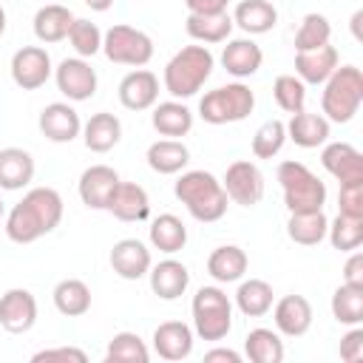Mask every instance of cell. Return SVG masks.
<instances>
[{"label": "cell", "mask_w": 363, "mask_h": 363, "mask_svg": "<svg viewBox=\"0 0 363 363\" xmlns=\"http://www.w3.org/2000/svg\"><path fill=\"white\" fill-rule=\"evenodd\" d=\"M62 221V199L54 187H34L6 216V235L17 244H31Z\"/></svg>", "instance_id": "6da1fadb"}, {"label": "cell", "mask_w": 363, "mask_h": 363, "mask_svg": "<svg viewBox=\"0 0 363 363\" xmlns=\"http://www.w3.org/2000/svg\"><path fill=\"white\" fill-rule=\"evenodd\" d=\"M176 199L187 207L196 221H218L227 213V193L224 184L210 170H187L176 179L173 187Z\"/></svg>", "instance_id": "7a4b0ae2"}, {"label": "cell", "mask_w": 363, "mask_h": 363, "mask_svg": "<svg viewBox=\"0 0 363 363\" xmlns=\"http://www.w3.org/2000/svg\"><path fill=\"white\" fill-rule=\"evenodd\" d=\"M213 54L207 45H184L164 65V88L176 99H187L201 91L213 74Z\"/></svg>", "instance_id": "3957f363"}, {"label": "cell", "mask_w": 363, "mask_h": 363, "mask_svg": "<svg viewBox=\"0 0 363 363\" xmlns=\"http://www.w3.org/2000/svg\"><path fill=\"white\" fill-rule=\"evenodd\" d=\"M363 102V74L354 65H340L332 71V77L323 82L320 108L329 122H352Z\"/></svg>", "instance_id": "277c9868"}, {"label": "cell", "mask_w": 363, "mask_h": 363, "mask_svg": "<svg viewBox=\"0 0 363 363\" xmlns=\"http://www.w3.org/2000/svg\"><path fill=\"white\" fill-rule=\"evenodd\" d=\"M278 182L284 190V204L289 213H309V210H323L326 204V184L303 164L295 159H286L278 164Z\"/></svg>", "instance_id": "5b68a950"}, {"label": "cell", "mask_w": 363, "mask_h": 363, "mask_svg": "<svg viewBox=\"0 0 363 363\" xmlns=\"http://www.w3.org/2000/svg\"><path fill=\"white\" fill-rule=\"evenodd\" d=\"M255 108V94L244 82H230L221 88H213L201 96L199 102V116L210 125H227V122H241L252 113Z\"/></svg>", "instance_id": "8992f818"}, {"label": "cell", "mask_w": 363, "mask_h": 363, "mask_svg": "<svg viewBox=\"0 0 363 363\" xmlns=\"http://www.w3.org/2000/svg\"><path fill=\"white\" fill-rule=\"evenodd\" d=\"M193 326L201 340H224L233 329V303L218 286H201L193 295Z\"/></svg>", "instance_id": "52a82bcc"}, {"label": "cell", "mask_w": 363, "mask_h": 363, "mask_svg": "<svg viewBox=\"0 0 363 363\" xmlns=\"http://www.w3.org/2000/svg\"><path fill=\"white\" fill-rule=\"evenodd\" d=\"M102 51L111 62H119V65H133V68H142L150 62L153 57V40L133 28V26H111L105 34H102Z\"/></svg>", "instance_id": "ba28073f"}, {"label": "cell", "mask_w": 363, "mask_h": 363, "mask_svg": "<svg viewBox=\"0 0 363 363\" xmlns=\"http://www.w3.org/2000/svg\"><path fill=\"white\" fill-rule=\"evenodd\" d=\"M224 193L241 207H255L264 199V173L252 162H233L224 173Z\"/></svg>", "instance_id": "9c48e42d"}, {"label": "cell", "mask_w": 363, "mask_h": 363, "mask_svg": "<svg viewBox=\"0 0 363 363\" xmlns=\"http://www.w3.org/2000/svg\"><path fill=\"white\" fill-rule=\"evenodd\" d=\"M51 77V57L40 45H23L11 57V79L23 91H37Z\"/></svg>", "instance_id": "30bf717a"}, {"label": "cell", "mask_w": 363, "mask_h": 363, "mask_svg": "<svg viewBox=\"0 0 363 363\" xmlns=\"http://www.w3.org/2000/svg\"><path fill=\"white\" fill-rule=\"evenodd\" d=\"M54 79L60 94H65L71 102H85L96 94V71L82 57H65L54 68Z\"/></svg>", "instance_id": "8fae6325"}, {"label": "cell", "mask_w": 363, "mask_h": 363, "mask_svg": "<svg viewBox=\"0 0 363 363\" xmlns=\"http://www.w3.org/2000/svg\"><path fill=\"white\" fill-rule=\"evenodd\" d=\"M37 323V301L28 289H9L0 295V326L11 335H23Z\"/></svg>", "instance_id": "7c38bea8"}, {"label": "cell", "mask_w": 363, "mask_h": 363, "mask_svg": "<svg viewBox=\"0 0 363 363\" xmlns=\"http://www.w3.org/2000/svg\"><path fill=\"white\" fill-rule=\"evenodd\" d=\"M116 184H119V173L113 167H108V164H91L79 176V199L91 210H105L111 193L116 190Z\"/></svg>", "instance_id": "4fadbf2b"}, {"label": "cell", "mask_w": 363, "mask_h": 363, "mask_svg": "<svg viewBox=\"0 0 363 363\" xmlns=\"http://www.w3.org/2000/svg\"><path fill=\"white\" fill-rule=\"evenodd\" d=\"M40 130L45 139L51 142H74L82 130L79 113L68 105V102H51L40 111Z\"/></svg>", "instance_id": "5bb4252c"}, {"label": "cell", "mask_w": 363, "mask_h": 363, "mask_svg": "<svg viewBox=\"0 0 363 363\" xmlns=\"http://www.w3.org/2000/svg\"><path fill=\"white\" fill-rule=\"evenodd\" d=\"M156 99H159V79L147 68H136L119 82V102L128 111H147L150 105H156Z\"/></svg>", "instance_id": "9a60e30c"}, {"label": "cell", "mask_w": 363, "mask_h": 363, "mask_svg": "<svg viewBox=\"0 0 363 363\" xmlns=\"http://www.w3.org/2000/svg\"><path fill=\"white\" fill-rule=\"evenodd\" d=\"M320 164L340 182H363V153L349 142H332L320 153Z\"/></svg>", "instance_id": "2e32d148"}, {"label": "cell", "mask_w": 363, "mask_h": 363, "mask_svg": "<svg viewBox=\"0 0 363 363\" xmlns=\"http://www.w3.org/2000/svg\"><path fill=\"white\" fill-rule=\"evenodd\" d=\"M108 213H113L119 221H145L150 216V199L142 184L136 182H119L116 190L108 199Z\"/></svg>", "instance_id": "e0dca14e"}, {"label": "cell", "mask_w": 363, "mask_h": 363, "mask_svg": "<svg viewBox=\"0 0 363 363\" xmlns=\"http://www.w3.org/2000/svg\"><path fill=\"white\" fill-rule=\"evenodd\" d=\"M111 267L125 281H139L150 269V250L139 238H122L111 250Z\"/></svg>", "instance_id": "ac0fdd59"}, {"label": "cell", "mask_w": 363, "mask_h": 363, "mask_svg": "<svg viewBox=\"0 0 363 363\" xmlns=\"http://www.w3.org/2000/svg\"><path fill=\"white\" fill-rule=\"evenodd\" d=\"M275 329L286 337H301L312 326V306L303 295H284L272 309Z\"/></svg>", "instance_id": "d6986e66"}, {"label": "cell", "mask_w": 363, "mask_h": 363, "mask_svg": "<svg viewBox=\"0 0 363 363\" xmlns=\"http://www.w3.org/2000/svg\"><path fill=\"white\" fill-rule=\"evenodd\" d=\"M337 68V48L335 45H320V48H312V51H298L295 54V74L298 79L306 85H323L332 71Z\"/></svg>", "instance_id": "ffe728a7"}, {"label": "cell", "mask_w": 363, "mask_h": 363, "mask_svg": "<svg viewBox=\"0 0 363 363\" xmlns=\"http://www.w3.org/2000/svg\"><path fill=\"white\" fill-rule=\"evenodd\" d=\"M153 349L164 360H184L193 352V329L182 320H164L153 332Z\"/></svg>", "instance_id": "44dd1931"}, {"label": "cell", "mask_w": 363, "mask_h": 363, "mask_svg": "<svg viewBox=\"0 0 363 363\" xmlns=\"http://www.w3.org/2000/svg\"><path fill=\"white\" fill-rule=\"evenodd\" d=\"M147 275H150V289H153L162 301H176V298H182L184 289H187V284H190L187 267H184L182 261H176V258L159 261L156 267L147 269Z\"/></svg>", "instance_id": "7402d4cb"}, {"label": "cell", "mask_w": 363, "mask_h": 363, "mask_svg": "<svg viewBox=\"0 0 363 363\" xmlns=\"http://www.w3.org/2000/svg\"><path fill=\"white\" fill-rule=\"evenodd\" d=\"M264 62V51L258 43L241 37V40H230L221 51V65L227 68V74L244 79V77H252Z\"/></svg>", "instance_id": "603a6c76"}, {"label": "cell", "mask_w": 363, "mask_h": 363, "mask_svg": "<svg viewBox=\"0 0 363 363\" xmlns=\"http://www.w3.org/2000/svg\"><path fill=\"white\" fill-rule=\"evenodd\" d=\"M82 139H85V147L94 150V153H108L111 147L119 145L122 139V122L108 113V111H99L94 113L85 125H82Z\"/></svg>", "instance_id": "cb8c5ba5"}, {"label": "cell", "mask_w": 363, "mask_h": 363, "mask_svg": "<svg viewBox=\"0 0 363 363\" xmlns=\"http://www.w3.org/2000/svg\"><path fill=\"white\" fill-rule=\"evenodd\" d=\"M286 139H292L298 147H318L329 139V119L323 113L298 111L286 122Z\"/></svg>", "instance_id": "d4e9b609"}, {"label": "cell", "mask_w": 363, "mask_h": 363, "mask_svg": "<svg viewBox=\"0 0 363 363\" xmlns=\"http://www.w3.org/2000/svg\"><path fill=\"white\" fill-rule=\"evenodd\" d=\"M34 179V159L23 147H3L0 150V187L20 190Z\"/></svg>", "instance_id": "484cf974"}, {"label": "cell", "mask_w": 363, "mask_h": 363, "mask_svg": "<svg viewBox=\"0 0 363 363\" xmlns=\"http://www.w3.org/2000/svg\"><path fill=\"white\" fill-rule=\"evenodd\" d=\"M247 252L235 244H224V247H216L207 258V272L218 281V284H233V281H241V275L247 272Z\"/></svg>", "instance_id": "4316f807"}, {"label": "cell", "mask_w": 363, "mask_h": 363, "mask_svg": "<svg viewBox=\"0 0 363 363\" xmlns=\"http://www.w3.org/2000/svg\"><path fill=\"white\" fill-rule=\"evenodd\" d=\"M74 20L77 17L71 14V9L60 6V3H48L34 14V34L40 43H60L68 37Z\"/></svg>", "instance_id": "83f0119b"}, {"label": "cell", "mask_w": 363, "mask_h": 363, "mask_svg": "<svg viewBox=\"0 0 363 363\" xmlns=\"http://www.w3.org/2000/svg\"><path fill=\"white\" fill-rule=\"evenodd\" d=\"M187 162H190V150L182 139H159L147 147V164L162 176L179 173Z\"/></svg>", "instance_id": "f1b7e54d"}, {"label": "cell", "mask_w": 363, "mask_h": 363, "mask_svg": "<svg viewBox=\"0 0 363 363\" xmlns=\"http://www.w3.org/2000/svg\"><path fill=\"white\" fill-rule=\"evenodd\" d=\"M233 23L241 26L247 34H267L278 23V11L267 0H241L235 6Z\"/></svg>", "instance_id": "f546056e"}, {"label": "cell", "mask_w": 363, "mask_h": 363, "mask_svg": "<svg viewBox=\"0 0 363 363\" xmlns=\"http://www.w3.org/2000/svg\"><path fill=\"white\" fill-rule=\"evenodd\" d=\"M153 128L162 133V136H170V139H179V136H187L190 128H193V113L187 105L170 99V102H159L153 108Z\"/></svg>", "instance_id": "4dcf8cb0"}, {"label": "cell", "mask_w": 363, "mask_h": 363, "mask_svg": "<svg viewBox=\"0 0 363 363\" xmlns=\"http://www.w3.org/2000/svg\"><path fill=\"white\" fill-rule=\"evenodd\" d=\"M326 216L323 210H309V213H289V221H286V235L295 241V244H303V247H315L326 238Z\"/></svg>", "instance_id": "1f68e13d"}, {"label": "cell", "mask_w": 363, "mask_h": 363, "mask_svg": "<svg viewBox=\"0 0 363 363\" xmlns=\"http://www.w3.org/2000/svg\"><path fill=\"white\" fill-rule=\"evenodd\" d=\"M184 31L199 43H224L233 31V17L227 11H221V14H187Z\"/></svg>", "instance_id": "d6a6232c"}, {"label": "cell", "mask_w": 363, "mask_h": 363, "mask_svg": "<svg viewBox=\"0 0 363 363\" xmlns=\"http://www.w3.org/2000/svg\"><path fill=\"white\" fill-rule=\"evenodd\" d=\"M150 244H153L159 252L173 255V252L184 250V244H187V227L182 224L179 216L162 213V216L153 218V224H150Z\"/></svg>", "instance_id": "836d02e7"}, {"label": "cell", "mask_w": 363, "mask_h": 363, "mask_svg": "<svg viewBox=\"0 0 363 363\" xmlns=\"http://www.w3.org/2000/svg\"><path fill=\"white\" fill-rule=\"evenodd\" d=\"M54 306L68 315V318H79L91 309V289L85 281L79 278H65L54 286Z\"/></svg>", "instance_id": "e575fe53"}, {"label": "cell", "mask_w": 363, "mask_h": 363, "mask_svg": "<svg viewBox=\"0 0 363 363\" xmlns=\"http://www.w3.org/2000/svg\"><path fill=\"white\" fill-rule=\"evenodd\" d=\"M235 306L241 309V315L247 318H261L272 309V286L261 278H250L241 281L238 292H235Z\"/></svg>", "instance_id": "d590c367"}, {"label": "cell", "mask_w": 363, "mask_h": 363, "mask_svg": "<svg viewBox=\"0 0 363 363\" xmlns=\"http://www.w3.org/2000/svg\"><path fill=\"white\" fill-rule=\"evenodd\" d=\"M244 352L252 363H281L284 360V340L272 329H252L244 337Z\"/></svg>", "instance_id": "8d00e7d4"}, {"label": "cell", "mask_w": 363, "mask_h": 363, "mask_svg": "<svg viewBox=\"0 0 363 363\" xmlns=\"http://www.w3.org/2000/svg\"><path fill=\"white\" fill-rule=\"evenodd\" d=\"M332 315L337 323L357 326L363 320V286L340 284L332 295Z\"/></svg>", "instance_id": "74e56055"}, {"label": "cell", "mask_w": 363, "mask_h": 363, "mask_svg": "<svg viewBox=\"0 0 363 363\" xmlns=\"http://www.w3.org/2000/svg\"><path fill=\"white\" fill-rule=\"evenodd\" d=\"M108 360H116V363H147L150 360V352L145 346V340L136 335V332H116L108 343V352H105Z\"/></svg>", "instance_id": "f35d334b"}, {"label": "cell", "mask_w": 363, "mask_h": 363, "mask_svg": "<svg viewBox=\"0 0 363 363\" xmlns=\"http://www.w3.org/2000/svg\"><path fill=\"white\" fill-rule=\"evenodd\" d=\"M326 235H329V241H332L335 250L352 252V250H357L363 244V218L337 213V218L326 227Z\"/></svg>", "instance_id": "ab89813d"}, {"label": "cell", "mask_w": 363, "mask_h": 363, "mask_svg": "<svg viewBox=\"0 0 363 363\" xmlns=\"http://www.w3.org/2000/svg\"><path fill=\"white\" fill-rule=\"evenodd\" d=\"M332 37V26L323 14H306L295 31V51H312V48H320L326 45Z\"/></svg>", "instance_id": "60d3db41"}, {"label": "cell", "mask_w": 363, "mask_h": 363, "mask_svg": "<svg viewBox=\"0 0 363 363\" xmlns=\"http://www.w3.org/2000/svg\"><path fill=\"white\" fill-rule=\"evenodd\" d=\"M284 142H286V125L281 119H269L252 133V153L255 159H272L281 153Z\"/></svg>", "instance_id": "b9f144b4"}, {"label": "cell", "mask_w": 363, "mask_h": 363, "mask_svg": "<svg viewBox=\"0 0 363 363\" xmlns=\"http://www.w3.org/2000/svg\"><path fill=\"white\" fill-rule=\"evenodd\" d=\"M272 96L281 105V111L298 113V111H303V102H306V85L292 74H281L272 82Z\"/></svg>", "instance_id": "7bdbcfd3"}, {"label": "cell", "mask_w": 363, "mask_h": 363, "mask_svg": "<svg viewBox=\"0 0 363 363\" xmlns=\"http://www.w3.org/2000/svg\"><path fill=\"white\" fill-rule=\"evenodd\" d=\"M68 40H71V45H74V51H77L79 57H94V54L102 48V31H99V26L91 23V20H79V17H77V20L71 23Z\"/></svg>", "instance_id": "ee69618b"}, {"label": "cell", "mask_w": 363, "mask_h": 363, "mask_svg": "<svg viewBox=\"0 0 363 363\" xmlns=\"http://www.w3.org/2000/svg\"><path fill=\"white\" fill-rule=\"evenodd\" d=\"M337 204H340V213L343 216L363 218V182H346V184H340Z\"/></svg>", "instance_id": "f6af8a7d"}, {"label": "cell", "mask_w": 363, "mask_h": 363, "mask_svg": "<svg viewBox=\"0 0 363 363\" xmlns=\"http://www.w3.org/2000/svg\"><path fill=\"white\" fill-rule=\"evenodd\" d=\"M340 357L346 360V363H357L360 357H363V329H352V332H346L343 337H340Z\"/></svg>", "instance_id": "bcb514c9"}, {"label": "cell", "mask_w": 363, "mask_h": 363, "mask_svg": "<svg viewBox=\"0 0 363 363\" xmlns=\"http://www.w3.org/2000/svg\"><path fill=\"white\" fill-rule=\"evenodd\" d=\"M34 363H51V360H77V363H85L88 357H85V352L82 349H77V346H57V349H43V352H37L34 357H31Z\"/></svg>", "instance_id": "7dc6e473"}, {"label": "cell", "mask_w": 363, "mask_h": 363, "mask_svg": "<svg viewBox=\"0 0 363 363\" xmlns=\"http://www.w3.org/2000/svg\"><path fill=\"white\" fill-rule=\"evenodd\" d=\"M343 284L363 286V252H352L343 267Z\"/></svg>", "instance_id": "c3c4849f"}, {"label": "cell", "mask_w": 363, "mask_h": 363, "mask_svg": "<svg viewBox=\"0 0 363 363\" xmlns=\"http://www.w3.org/2000/svg\"><path fill=\"white\" fill-rule=\"evenodd\" d=\"M190 14H221L227 11L230 0H184Z\"/></svg>", "instance_id": "681fc988"}, {"label": "cell", "mask_w": 363, "mask_h": 363, "mask_svg": "<svg viewBox=\"0 0 363 363\" xmlns=\"http://www.w3.org/2000/svg\"><path fill=\"white\" fill-rule=\"evenodd\" d=\"M204 360H207V363H213V360H227V363H238V360H241V354H238V352H233V349H210V352L204 354Z\"/></svg>", "instance_id": "f907efd6"}, {"label": "cell", "mask_w": 363, "mask_h": 363, "mask_svg": "<svg viewBox=\"0 0 363 363\" xmlns=\"http://www.w3.org/2000/svg\"><path fill=\"white\" fill-rule=\"evenodd\" d=\"M85 6L94 9V11H108L113 6V0H85Z\"/></svg>", "instance_id": "816d5d0a"}, {"label": "cell", "mask_w": 363, "mask_h": 363, "mask_svg": "<svg viewBox=\"0 0 363 363\" xmlns=\"http://www.w3.org/2000/svg\"><path fill=\"white\" fill-rule=\"evenodd\" d=\"M6 31V11H3V6H0V34Z\"/></svg>", "instance_id": "f5cc1de1"}, {"label": "cell", "mask_w": 363, "mask_h": 363, "mask_svg": "<svg viewBox=\"0 0 363 363\" xmlns=\"http://www.w3.org/2000/svg\"><path fill=\"white\" fill-rule=\"evenodd\" d=\"M0 218H3V199H0Z\"/></svg>", "instance_id": "db71d44e"}]
</instances>
